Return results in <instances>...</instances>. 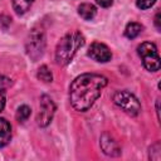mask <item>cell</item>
Wrapping results in <instances>:
<instances>
[{
	"label": "cell",
	"instance_id": "obj_1",
	"mask_svg": "<svg viewBox=\"0 0 161 161\" xmlns=\"http://www.w3.org/2000/svg\"><path fill=\"white\" fill-rule=\"evenodd\" d=\"M108 80L104 75L84 73L77 77L69 87V101L75 111L86 112L99 98Z\"/></svg>",
	"mask_w": 161,
	"mask_h": 161
},
{
	"label": "cell",
	"instance_id": "obj_2",
	"mask_svg": "<svg viewBox=\"0 0 161 161\" xmlns=\"http://www.w3.org/2000/svg\"><path fill=\"white\" fill-rule=\"evenodd\" d=\"M84 36L79 31L65 34L58 43L55 49V60L58 65H67L70 63L79 48L84 45Z\"/></svg>",
	"mask_w": 161,
	"mask_h": 161
},
{
	"label": "cell",
	"instance_id": "obj_3",
	"mask_svg": "<svg viewBox=\"0 0 161 161\" xmlns=\"http://www.w3.org/2000/svg\"><path fill=\"white\" fill-rule=\"evenodd\" d=\"M137 53L142 59L143 67L150 70V72H156L160 69L161 67V62H160V55L157 52V48L153 43L150 42H145L142 44L138 45L137 48Z\"/></svg>",
	"mask_w": 161,
	"mask_h": 161
},
{
	"label": "cell",
	"instance_id": "obj_4",
	"mask_svg": "<svg viewBox=\"0 0 161 161\" xmlns=\"http://www.w3.org/2000/svg\"><path fill=\"white\" fill-rule=\"evenodd\" d=\"M113 102L128 116H137L141 111L138 99L128 91H117L113 96Z\"/></svg>",
	"mask_w": 161,
	"mask_h": 161
},
{
	"label": "cell",
	"instance_id": "obj_5",
	"mask_svg": "<svg viewBox=\"0 0 161 161\" xmlns=\"http://www.w3.org/2000/svg\"><path fill=\"white\" fill-rule=\"evenodd\" d=\"M45 49V35L40 29H33L26 40V53L33 59L40 58Z\"/></svg>",
	"mask_w": 161,
	"mask_h": 161
},
{
	"label": "cell",
	"instance_id": "obj_6",
	"mask_svg": "<svg viewBox=\"0 0 161 161\" xmlns=\"http://www.w3.org/2000/svg\"><path fill=\"white\" fill-rule=\"evenodd\" d=\"M54 113H55V104H54L53 99L49 96L43 94L40 97V108H39V113L36 116L38 125L42 127L48 126L52 122Z\"/></svg>",
	"mask_w": 161,
	"mask_h": 161
},
{
	"label": "cell",
	"instance_id": "obj_7",
	"mask_svg": "<svg viewBox=\"0 0 161 161\" xmlns=\"http://www.w3.org/2000/svg\"><path fill=\"white\" fill-rule=\"evenodd\" d=\"M88 55L93 60L99 62V63H106V62L111 60V58H112V53H111L109 48L106 44L98 43V42H94L91 44V47L88 49Z\"/></svg>",
	"mask_w": 161,
	"mask_h": 161
},
{
	"label": "cell",
	"instance_id": "obj_8",
	"mask_svg": "<svg viewBox=\"0 0 161 161\" xmlns=\"http://www.w3.org/2000/svg\"><path fill=\"white\" fill-rule=\"evenodd\" d=\"M101 148L102 151L108 155V156H118L121 155V146L118 145V142L113 138L112 135H109L108 132H104L101 136Z\"/></svg>",
	"mask_w": 161,
	"mask_h": 161
},
{
	"label": "cell",
	"instance_id": "obj_9",
	"mask_svg": "<svg viewBox=\"0 0 161 161\" xmlns=\"http://www.w3.org/2000/svg\"><path fill=\"white\" fill-rule=\"evenodd\" d=\"M11 140V126L10 123L0 117V147L6 146Z\"/></svg>",
	"mask_w": 161,
	"mask_h": 161
},
{
	"label": "cell",
	"instance_id": "obj_10",
	"mask_svg": "<svg viewBox=\"0 0 161 161\" xmlns=\"http://www.w3.org/2000/svg\"><path fill=\"white\" fill-rule=\"evenodd\" d=\"M78 14L84 19V20H91L96 16L97 14V9L94 5L92 4H88V3H84V4H80L78 6Z\"/></svg>",
	"mask_w": 161,
	"mask_h": 161
},
{
	"label": "cell",
	"instance_id": "obj_11",
	"mask_svg": "<svg viewBox=\"0 0 161 161\" xmlns=\"http://www.w3.org/2000/svg\"><path fill=\"white\" fill-rule=\"evenodd\" d=\"M33 3L34 0H13V8L18 15H23L30 9Z\"/></svg>",
	"mask_w": 161,
	"mask_h": 161
},
{
	"label": "cell",
	"instance_id": "obj_12",
	"mask_svg": "<svg viewBox=\"0 0 161 161\" xmlns=\"http://www.w3.org/2000/svg\"><path fill=\"white\" fill-rule=\"evenodd\" d=\"M141 31H142V25H141V24H138V23H130V24H127V26H126L125 35H126L128 39H133V38H136Z\"/></svg>",
	"mask_w": 161,
	"mask_h": 161
},
{
	"label": "cell",
	"instance_id": "obj_13",
	"mask_svg": "<svg viewBox=\"0 0 161 161\" xmlns=\"http://www.w3.org/2000/svg\"><path fill=\"white\" fill-rule=\"evenodd\" d=\"M30 113H31V109H30L29 106H26V104L20 106L18 108V111H16V119H18V122H25L30 117Z\"/></svg>",
	"mask_w": 161,
	"mask_h": 161
},
{
	"label": "cell",
	"instance_id": "obj_14",
	"mask_svg": "<svg viewBox=\"0 0 161 161\" xmlns=\"http://www.w3.org/2000/svg\"><path fill=\"white\" fill-rule=\"evenodd\" d=\"M38 78L45 83H49L53 80V74L52 72L49 70V68L47 65H42L39 69H38Z\"/></svg>",
	"mask_w": 161,
	"mask_h": 161
},
{
	"label": "cell",
	"instance_id": "obj_15",
	"mask_svg": "<svg viewBox=\"0 0 161 161\" xmlns=\"http://www.w3.org/2000/svg\"><path fill=\"white\" fill-rule=\"evenodd\" d=\"M148 157H150L151 160L160 161V158H161V145H160V142H156V143H153V145L150 147Z\"/></svg>",
	"mask_w": 161,
	"mask_h": 161
},
{
	"label": "cell",
	"instance_id": "obj_16",
	"mask_svg": "<svg viewBox=\"0 0 161 161\" xmlns=\"http://www.w3.org/2000/svg\"><path fill=\"white\" fill-rule=\"evenodd\" d=\"M155 3H156V0H136V4L140 9H148Z\"/></svg>",
	"mask_w": 161,
	"mask_h": 161
},
{
	"label": "cell",
	"instance_id": "obj_17",
	"mask_svg": "<svg viewBox=\"0 0 161 161\" xmlns=\"http://www.w3.org/2000/svg\"><path fill=\"white\" fill-rule=\"evenodd\" d=\"M9 84H10V79L6 78V77H4V75H0V89H4Z\"/></svg>",
	"mask_w": 161,
	"mask_h": 161
},
{
	"label": "cell",
	"instance_id": "obj_18",
	"mask_svg": "<svg viewBox=\"0 0 161 161\" xmlns=\"http://www.w3.org/2000/svg\"><path fill=\"white\" fill-rule=\"evenodd\" d=\"M96 3H97L99 6H102V8H108V6L112 5L113 0H96Z\"/></svg>",
	"mask_w": 161,
	"mask_h": 161
},
{
	"label": "cell",
	"instance_id": "obj_19",
	"mask_svg": "<svg viewBox=\"0 0 161 161\" xmlns=\"http://www.w3.org/2000/svg\"><path fill=\"white\" fill-rule=\"evenodd\" d=\"M5 107V93L3 89H0V112L4 109Z\"/></svg>",
	"mask_w": 161,
	"mask_h": 161
},
{
	"label": "cell",
	"instance_id": "obj_20",
	"mask_svg": "<svg viewBox=\"0 0 161 161\" xmlns=\"http://www.w3.org/2000/svg\"><path fill=\"white\" fill-rule=\"evenodd\" d=\"M155 24H156V28H157V29H160V28H161V25H160V13H157V14H156Z\"/></svg>",
	"mask_w": 161,
	"mask_h": 161
}]
</instances>
